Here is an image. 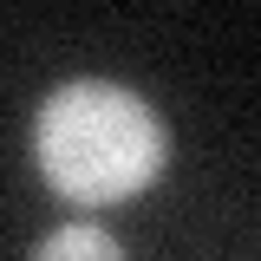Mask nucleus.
I'll use <instances>...</instances> for the list:
<instances>
[{
	"label": "nucleus",
	"mask_w": 261,
	"mask_h": 261,
	"mask_svg": "<svg viewBox=\"0 0 261 261\" xmlns=\"http://www.w3.org/2000/svg\"><path fill=\"white\" fill-rule=\"evenodd\" d=\"M163 150H170L163 118L130 85H111V79H72L33 118L39 176L79 209H111L150 190Z\"/></svg>",
	"instance_id": "1"
},
{
	"label": "nucleus",
	"mask_w": 261,
	"mask_h": 261,
	"mask_svg": "<svg viewBox=\"0 0 261 261\" xmlns=\"http://www.w3.org/2000/svg\"><path fill=\"white\" fill-rule=\"evenodd\" d=\"M33 261H124V248H118V235H105L92 222H65L33 248Z\"/></svg>",
	"instance_id": "2"
}]
</instances>
